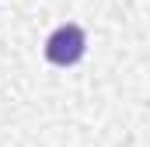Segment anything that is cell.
<instances>
[{
	"instance_id": "cell-1",
	"label": "cell",
	"mask_w": 150,
	"mask_h": 147,
	"mask_svg": "<svg viewBox=\"0 0 150 147\" xmlns=\"http://www.w3.org/2000/svg\"><path fill=\"white\" fill-rule=\"evenodd\" d=\"M84 49H87V35L77 25H59L52 35L45 39V60L56 63V67H74L84 56Z\"/></svg>"
}]
</instances>
